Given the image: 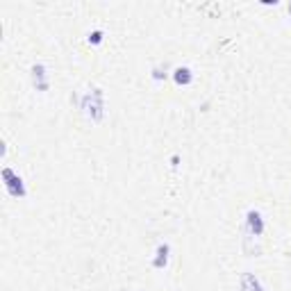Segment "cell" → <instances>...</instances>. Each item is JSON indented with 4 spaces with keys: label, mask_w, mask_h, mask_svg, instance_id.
<instances>
[{
    "label": "cell",
    "mask_w": 291,
    "mask_h": 291,
    "mask_svg": "<svg viewBox=\"0 0 291 291\" xmlns=\"http://www.w3.org/2000/svg\"><path fill=\"white\" fill-rule=\"evenodd\" d=\"M3 180H5V189H7V193H10V196L23 198L25 193H28V189H25L21 175H16L12 168H3Z\"/></svg>",
    "instance_id": "cell-1"
},
{
    "label": "cell",
    "mask_w": 291,
    "mask_h": 291,
    "mask_svg": "<svg viewBox=\"0 0 291 291\" xmlns=\"http://www.w3.org/2000/svg\"><path fill=\"white\" fill-rule=\"evenodd\" d=\"M173 80H175L178 87H187V84H191V80H193L191 69H187V66H178V69L173 71Z\"/></svg>",
    "instance_id": "cell-5"
},
{
    "label": "cell",
    "mask_w": 291,
    "mask_h": 291,
    "mask_svg": "<svg viewBox=\"0 0 291 291\" xmlns=\"http://www.w3.org/2000/svg\"><path fill=\"white\" fill-rule=\"evenodd\" d=\"M103 32H100V30H94V32H91V35H89V44H94V46H98V44H103Z\"/></svg>",
    "instance_id": "cell-8"
},
{
    "label": "cell",
    "mask_w": 291,
    "mask_h": 291,
    "mask_svg": "<svg viewBox=\"0 0 291 291\" xmlns=\"http://www.w3.org/2000/svg\"><path fill=\"white\" fill-rule=\"evenodd\" d=\"M289 14H291V5H289Z\"/></svg>",
    "instance_id": "cell-10"
},
{
    "label": "cell",
    "mask_w": 291,
    "mask_h": 291,
    "mask_svg": "<svg viewBox=\"0 0 291 291\" xmlns=\"http://www.w3.org/2000/svg\"><path fill=\"white\" fill-rule=\"evenodd\" d=\"M246 223H248V230H250L255 237H261V234H264V218H261L259 212L250 209V212L246 214Z\"/></svg>",
    "instance_id": "cell-3"
},
{
    "label": "cell",
    "mask_w": 291,
    "mask_h": 291,
    "mask_svg": "<svg viewBox=\"0 0 291 291\" xmlns=\"http://www.w3.org/2000/svg\"><path fill=\"white\" fill-rule=\"evenodd\" d=\"M46 66L44 64H35L32 66V82H35L37 91H46L48 89V78H46Z\"/></svg>",
    "instance_id": "cell-4"
},
{
    "label": "cell",
    "mask_w": 291,
    "mask_h": 291,
    "mask_svg": "<svg viewBox=\"0 0 291 291\" xmlns=\"http://www.w3.org/2000/svg\"><path fill=\"white\" fill-rule=\"evenodd\" d=\"M164 78H166V73H164L162 69H155L153 71V80H164Z\"/></svg>",
    "instance_id": "cell-9"
},
{
    "label": "cell",
    "mask_w": 291,
    "mask_h": 291,
    "mask_svg": "<svg viewBox=\"0 0 291 291\" xmlns=\"http://www.w3.org/2000/svg\"><path fill=\"white\" fill-rule=\"evenodd\" d=\"M241 291H264L261 284L257 282V277L252 273H243L241 275Z\"/></svg>",
    "instance_id": "cell-7"
},
{
    "label": "cell",
    "mask_w": 291,
    "mask_h": 291,
    "mask_svg": "<svg viewBox=\"0 0 291 291\" xmlns=\"http://www.w3.org/2000/svg\"><path fill=\"white\" fill-rule=\"evenodd\" d=\"M168 252H171V248H168V243H162V246L157 248V252H155V259H153V266L155 268H164L168 264Z\"/></svg>",
    "instance_id": "cell-6"
},
{
    "label": "cell",
    "mask_w": 291,
    "mask_h": 291,
    "mask_svg": "<svg viewBox=\"0 0 291 291\" xmlns=\"http://www.w3.org/2000/svg\"><path fill=\"white\" fill-rule=\"evenodd\" d=\"M82 107L94 121H100V119H103V91H100V89L91 91V94L84 98Z\"/></svg>",
    "instance_id": "cell-2"
}]
</instances>
